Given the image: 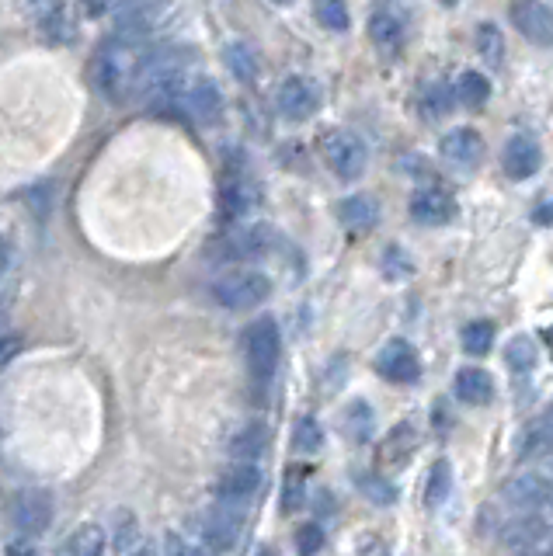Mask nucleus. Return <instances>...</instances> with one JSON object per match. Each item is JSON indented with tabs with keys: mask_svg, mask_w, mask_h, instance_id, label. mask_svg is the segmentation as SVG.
I'll use <instances>...</instances> for the list:
<instances>
[{
	"mask_svg": "<svg viewBox=\"0 0 553 556\" xmlns=\"http://www.w3.org/2000/svg\"><path fill=\"white\" fill-rule=\"evenodd\" d=\"M414 445H418V435H414L411 424H400V428L394 431V435L383 442L380 449V463L383 466H394V470H400V466L407 463V459L414 456Z\"/></svg>",
	"mask_w": 553,
	"mask_h": 556,
	"instance_id": "nucleus-21",
	"label": "nucleus"
},
{
	"mask_svg": "<svg viewBox=\"0 0 553 556\" xmlns=\"http://www.w3.org/2000/svg\"><path fill=\"white\" fill-rule=\"evenodd\" d=\"M320 546H324V532H320V525H303V529L296 532V550H300V556H314Z\"/></svg>",
	"mask_w": 553,
	"mask_h": 556,
	"instance_id": "nucleus-36",
	"label": "nucleus"
},
{
	"mask_svg": "<svg viewBox=\"0 0 553 556\" xmlns=\"http://www.w3.org/2000/svg\"><path fill=\"white\" fill-rule=\"evenodd\" d=\"M63 556H105V532L98 525H77L63 543Z\"/></svg>",
	"mask_w": 553,
	"mask_h": 556,
	"instance_id": "nucleus-22",
	"label": "nucleus"
},
{
	"mask_svg": "<svg viewBox=\"0 0 553 556\" xmlns=\"http://www.w3.org/2000/svg\"><path fill=\"white\" fill-rule=\"evenodd\" d=\"M275 101H279V112L286 115V119L303 122V119H310V115H317L320 87H317V80L303 77V73H293V77H286L279 84Z\"/></svg>",
	"mask_w": 553,
	"mask_h": 556,
	"instance_id": "nucleus-7",
	"label": "nucleus"
},
{
	"mask_svg": "<svg viewBox=\"0 0 553 556\" xmlns=\"http://www.w3.org/2000/svg\"><path fill=\"white\" fill-rule=\"evenodd\" d=\"M369 39L383 49V53H397L404 46V21L394 11H376L369 18Z\"/></svg>",
	"mask_w": 553,
	"mask_h": 556,
	"instance_id": "nucleus-19",
	"label": "nucleus"
},
{
	"mask_svg": "<svg viewBox=\"0 0 553 556\" xmlns=\"http://www.w3.org/2000/svg\"><path fill=\"white\" fill-rule=\"evenodd\" d=\"M240 532H244V508H230V504L216 501L199 518V539L206 553H230L237 546Z\"/></svg>",
	"mask_w": 553,
	"mask_h": 556,
	"instance_id": "nucleus-3",
	"label": "nucleus"
},
{
	"mask_svg": "<svg viewBox=\"0 0 553 556\" xmlns=\"http://www.w3.org/2000/svg\"><path fill=\"white\" fill-rule=\"evenodd\" d=\"M460 341H463V351H467V355H487L491 345H494V324H487V320H474V324L463 327Z\"/></svg>",
	"mask_w": 553,
	"mask_h": 556,
	"instance_id": "nucleus-30",
	"label": "nucleus"
},
{
	"mask_svg": "<svg viewBox=\"0 0 553 556\" xmlns=\"http://www.w3.org/2000/svg\"><path fill=\"white\" fill-rule=\"evenodd\" d=\"M456 98H460L467 108H480V105H487V98H491V84H487L484 73L467 70V73H460V80H456Z\"/></svg>",
	"mask_w": 553,
	"mask_h": 556,
	"instance_id": "nucleus-25",
	"label": "nucleus"
},
{
	"mask_svg": "<svg viewBox=\"0 0 553 556\" xmlns=\"http://www.w3.org/2000/svg\"><path fill=\"white\" fill-rule=\"evenodd\" d=\"M550 452V417H540V421L529 428L526 442H522V459H536Z\"/></svg>",
	"mask_w": 553,
	"mask_h": 556,
	"instance_id": "nucleus-33",
	"label": "nucleus"
},
{
	"mask_svg": "<svg viewBox=\"0 0 553 556\" xmlns=\"http://www.w3.org/2000/svg\"><path fill=\"white\" fill-rule=\"evenodd\" d=\"M449 490H453V466L446 463V459H439V463L428 470V487H425V508L435 511L442 501L449 497Z\"/></svg>",
	"mask_w": 553,
	"mask_h": 556,
	"instance_id": "nucleus-24",
	"label": "nucleus"
},
{
	"mask_svg": "<svg viewBox=\"0 0 553 556\" xmlns=\"http://www.w3.org/2000/svg\"><path fill=\"white\" fill-rule=\"evenodd\" d=\"M547 532H550V525H547V518H543V511H533V515H522L505 525V543L512 546V550L533 553L536 546L547 543Z\"/></svg>",
	"mask_w": 553,
	"mask_h": 556,
	"instance_id": "nucleus-16",
	"label": "nucleus"
},
{
	"mask_svg": "<svg viewBox=\"0 0 553 556\" xmlns=\"http://www.w3.org/2000/svg\"><path fill=\"white\" fill-rule=\"evenodd\" d=\"M268 296H272V278L265 272L237 268V272H223L213 282V299L227 310H251V306L265 303Z\"/></svg>",
	"mask_w": 553,
	"mask_h": 556,
	"instance_id": "nucleus-2",
	"label": "nucleus"
},
{
	"mask_svg": "<svg viewBox=\"0 0 553 556\" xmlns=\"http://www.w3.org/2000/svg\"><path fill=\"white\" fill-rule=\"evenodd\" d=\"M536 358H540V348H536V341L529 334H515L505 345V362L512 372H533Z\"/></svg>",
	"mask_w": 553,
	"mask_h": 556,
	"instance_id": "nucleus-23",
	"label": "nucleus"
},
{
	"mask_svg": "<svg viewBox=\"0 0 553 556\" xmlns=\"http://www.w3.org/2000/svg\"><path fill=\"white\" fill-rule=\"evenodd\" d=\"M258 556H265V553H258Z\"/></svg>",
	"mask_w": 553,
	"mask_h": 556,
	"instance_id": "nucleus-44",
	"label": "nucleus"
},
{
	"mask_svg": "<svg viewBox=\"0 0 553 556\" xmlns=\"http://www.w3.org/2000/svg\"><path fill=\"white\" fill-rule=\"evenodd\" d=\"M275 4H282V7H289V4H296V0H275Z\"/></svg>",
	"mask_w": 553,
	"mask_h": 556,
	"instance_id": "nucleus-43",
	"label": "nucleus"
},
{
	"mask_svg": "<svg viewBox=\"0 0 553 556\" xmlns=\"http://www.w3.org/2000/svg\"><path fill=\"white\" fill-rule=\"evenodd\" d=\"M439 4H442V7H456L460 0H439Z\"/></svg>",
	"mask_w": 553,
	"mask_h": 556,
	"instance_id": "nucleus-42",
	"label": "nucleus"
},
{
	"mask_svg": "<svg viewBox=\"0 0 553 556\" xmlns=\"http://www.w3.org/2000/svg\"><path fill=\"white\" fill-rule=\"evenodd\" d=\"M7 258H11V244L0 237V275H4V268H7Z\"/></svg>",
	"mask_w": 553,
	"mask_h": 556,
	"instance_id": "nucleus-41",
	"label": "nucleus"
},
{
	"mask_svg": "<svg viewBox=\"0 0 553 556\" xmlns=\"http://www.w3.org/2000/svg\"><path fill=\"white\" fill-rule=\"evenodd\" d=\"M247 365H251L254 379L258 383H268L279 369V355H282V338H279V327H275L272 317H261L247 327Z\"/></svg>",
	"mask_w": 553,
	"mask_h": 556,
	"instance_id": "nucleus-5",
	"label": "nucleus"
},
{
	"mask_svg": "<svg viewBox=\"0 0 553 556\" xmlns=\"http://www.w3.org/2000/svg\"><path fill=\"white\" fill-rule=\"evenodd\" d=\"M164 556H209V553L199 550V546H192V543H185L178 532H171V536L164 539Z\"/></svg>",
	"mask_w": 553,
	"mask_h": 556,
	"instance_id": "nucleus-37",
	"label": "nucleus"
},
{
	"mask_svg": "<svg viewBox=\"0 0 553 556\" xmlns=\"http://www.w3.org/2000/svg\"><path fill=\"white\" fill-rule=\"evenodd\" d=\"M345 431H348V438H352V442H369V435H373V407H369L366 400H355V404H348Z\"/></svg>",
	"mask_w": 553,
	"mask_h": 556,
	"instance_id": "nucleus-28",
	"label": "nucleus"
},
{
	"mask_svg": "<svg viewBox=\"0 0 553 556\" xmlns=\"http://www.w3.org/2000/svg\"><path fill=\"white\" fill-rule=\"evenodd\" d=\"M53 522V497L46 490H21L14 501V525L21 536H42Z\"/></svg>",
	"mask_w": 553,
	"mask_h": 556,
	"instance_id": "nucleus-10",
	"label": "nucleus"
},
{
	"mask_svg": "<svg viewBox=\"0 0 553 556\" xmlns=\"http://www.w3.org/2000/svg\"><path fill=\"white\" fill-rule=\"evenodd\" d=\"M293 449L296 452H320L324 449V428L314 417H300L293 428Z\"/></svg>",
	"mask_w": 553,
	"mask_h": 556,
	"instance_id": "nucleus-31",
	"label": "nucleus"
},
{
	"mask_svg": "<svg viewBox=\"0 0 553 556\" xmlns=\"http://www.w3.org/2000/svg\"><path fill=\"white\" fill-rule=\"evenodd\" d=\"M122 556H157V546L150 543V539H143V536H136L133 543L122 550Z\"/></svg>",
	"mask_w": 553,
	"mask_h": 556,
	"instance_id": "nucleus-38",
	"label": "nucleus"
},
{
	"mask_svg": "<svg viewBox=\"0 0 553 556\" xmlns=\"http://www.w3.org/2000/svg\"><path fill=\"white\" fill-rule=\"evenodd\" d=\"M140 63L143 56L133 53L129 46H105L94 53L91 60V84L105 101L119 105L133 94L136 80H140Z\"/></svg>",
	"mask_w": 553,
	"mask_h": 556,
	"instance_id": "nucleus-1",
	"label": "nucleus"
},
{
	"mask_svg": "<svg viewBox=\"0 0 553 556\" xmlns=\"http://www.w3.org/2000/svg\"><path fill=\"white\" fill-rule=\"evenodd\" d=\"M136 536H143L140 525H136V518L129 515V511H119V515H115V550L122 553Z\"/></svg>",
	"mask_w": 553,
	"mask_h": 556,
	"instance_id": "nucleus-35",
	"label": "nucleus"
},
{
	"mask_svg": "<svg viewBox=\"0 0 553 556\" xmlns=\"http://www.w3.org/2000/svg\"><path fill=\"white\" fill-rule=\"evenodd\" d=\"M460 216V206L449 192L442 188H418L411 195V219L421 226H446Z\"/></svg>",
	"mask_w": 553,
	"mask_h": 556,
	"instance_id": "nucleus-11",
	"label": "nucleus"
},
{
	"mask_svg": "<svg viewBox=\"0 0 553 556\" xmlns=\"http://www.w3.org/2000/svg\"><path fill=\"white\" fill-rule=\"evenodd\" d=\"M501 167H505L508 178L515 181H526L540 171V146H536L533 136L526 133H515L505 143V153H501Z\"/></svg>",
	"mask_w": 553,
	"mask_h": 556,
	"instance_id": "nucleus-14",
	"label": "nucleus"
},
{
	"mask_svg": "<svg viewBox=\"0 0 553 556\" xmlns=\"http://www.w3.org/2000/svg\"><path fill=\"white\" fill-rule=\"evenodd\" d=\"M314 14L327 32H348V25H352V11L345 0H314Z\"/></svg>",
	"mask_w": 553,
	"mask_h": 556,
	"instance_id": "nucleus-26",
	"label": "nucleus"
},
{
	"mask_svg": "<svg viewBox=\"0 0 553 556\" xmlns=\"http://www.w3.org/2000/svg\"><path fill=\"white\" fill-rule=\"evenodd\" d=\"M376 202L366 199V195H352V199L341 202V219H345L348 226H355V230H369V226L376 223Z\"/></svg>",
	"mask_w": 553,
	"mask_h": 556,
	"instance_id": "nucleus-27",
	"label": "nucleus"
},
{
	"mask_svg": "<svg viewBox=\"0 0 553 556\" xmlns=\"http://www.w3.org/2000/svg\"><path fill=\"white\" fill-rule=\"evenodd\" d=\"M456 397L463 400V404L470 407H484L494 400V379L487 369H477V365H470V369H460L456 372Z\"/></svg>",
	"mask_w": 553,
	"mask_h": 556,
	"instance_id": "nucleus-17",
	"label": "nucleus"
},
{
	"mask_svg": "<svg viewBox=\"0 0 553 556\" xmlns=\"http://www.w3.org/2000/svg\"><path fill=\"white\" fill-rule=\"evenodd\" d=\"M320 157L327 160V167H331L341 181H355L366 171L369 153L359 136L345 133V129H327V133L320 136Z\"/></svg>",
	"mask_w": 553,
	"mask_h": 556,
	"instance_id": "nucleus-4",
	"label": "nucleus"
},
{
	"mask_svg": "<svg viewBox=\"0 0 553 556\" xmlns=\"http://www.w3.org/2000/svg\"><path fill=\"white\" fill-rule=\"evenodd\" d=\"M18 348H21V341L14 338V334H0V365L11 362V358L18 355Z\"/></svg>",
	"mask_w": 553,
	"mask_h": 556,
	"instance_id": "nucleus-39",
	"label": "nucleus"
},
{
	"mask_svg": "<svg viewBox=\"0 0 553 556\" xmlns=\"http://www.w3.org/2000/svg\"><path fill=\"white\" fill-rule=\"evenodd\" d=\"M512 21L533 46L547 49L553 42V18H550V7L543 4V0H515Z\"/></svg>",
	"mask_w": 553,
	"mask_h": 556,
	"instance_id": "nucleus-12",
	"label": "nucleus"
},
{
	"mask_svg": "<svg viewBox=\"0 0 553 556\" xmlns=\"http://www.w3.org/2000/svg\"><path fill=\"white\" fill-rule=\"evenodd\" d=\"M359 487H362V494L373 497V504H380V508H387V504L397 501V487L387 484L383 477H376V473H366V477H359Z\"/></svg>",
	"mask_w": 553,
	"mask_h": 556,
	"instance_id": "nucleus-34",
	"label": "nucleus"
},
{
	"mask_svg": "<svg viewBox=\"0 0 553 556\" xmlns=\"http://www.w3.org/2000/svg\"><path fill=\"white\" fill-rule=\"evenodd\" d=\"M477 49L491 67H498L505 60V35L498 32V25H480L477 28Z\"/></svg>",
	"mask_w": 553,
	"mask_h": 556,
	"instance_id": "nucleus-32",
	"label": "nucleus"
},
{
	"mask_svg": "<svg viewBox=\"0 0 553 556\" xmlns=\"http://www.w3.org/2000/svg\"><path fill=\"white\" fill-rule=\"evenodd\" d=\"M501 497L508 501V508L519 515H533V511H547L550 504V480L543 473H519L501 487Z\"/></svg>",
	"mask_w": 553,
	"mask_h": 556,
	"instance_id": "nucleus-8",
	"label": "nucleus"
},
{
	"mask_svg": "<svg viewBox=\"0 0 553 556\" xmlns=\"http://www.w3.org/2000/svg\"><path fill=\"white\" fill-rule=\"evenodd\" d=\"M376 369H380V376L390 379V383H414V379L421 376L418 351L407 345V341L394 338L387 348L380 351V358H376Z\"/></svg>",
	"mask_w": 553,
	"mask_h": 556,
	"instance_id": "nucleus-13",
	"label": "nucleus"
},
{
	"mask_svg": "<svg viewBox=\"0 0 553 556\" xmlns=\"http://www.w3.org/2000/svg\"><path fill=\"white\" fill-rule=\"evenodd\" d=\"M223 63H227V70L234 73L240 84H251V80H258V73H261L258 53H254L247 42H230V46L223 49Z\"/></svg>",
	"mask_w": 553,
	"mask_h": 556,
	"instance_id": "nucleus-20",
	"label": "nucleus"
},
{
	"mask_svg": "<svg viewBox=\"0 0 553 556\" xmlns=\"http://www.w3.org/2000/svg\"><path fill=\"white\" fill-rule=\"evenodd\" d=\"M174 108H185L199 122H216L223 112V94L206 73H185L178 94H174Z\"/></svg>",
	"mask_w": 553,
	"mask_h": 556,
	"instance_id": "nucleus-6",
	"label": "nucleus"
},
{
	"mask_svg": "<svg viewBox=\"0 0 553 556\" xmlns=\"http://www.w3.org/2000/svg\"><path fill=\"white\" fill-rule=\"evenodd\" d=\"M439 150L446 160H453L456 167H474L484 157V139H480L477 129L460 126V129H449L446 136L439 139Z\"/></svg>",
	"mask_w": 553,
	"mask_h": 556,
	"instance_id": "nucleus-15",
	"label": "nucleus"
},
{
	"mask_svg": "<svg viewBox=\"0 0 553 556\" xmlns=\"http://www.w3.org/2000/svg\"><path fill=\"white\" fill-rule=\"evenodd\" d=\"M261 466L258 463H234L216 484V501L230 504V508H244L254 501V494L261 490Z\"/></svg>",
	"mask_w": 553,
	"mask_h": 556,
	"instance_id": "nucleus-9",
	"label": "nucleus"
},
{
	"mask_svg": "<svg viewBox=\"0 0 553 556\" xmlns=\"http://www.w3.org/2000/svg\"><path fill=\"white\" fill-rule=\"evenodd\" d=\"M268 449V428L261 421H251L230 438V456L234 463H258Z\"/></svg>",
	"mask_w": 553,
	"mask_h": 556,
	"instance_id": "nucleus-18",
	"label": "nucleus"
},
{
	"mask_svg": "<svg viewBox=\"0 0 553 556\" xmlns=\"http://www.w3.org/2000/svg\"><path fill=\"white\" fill-rule=\"evenodd\" d=\"M261 254V233L258 230H244V233H230L227 240L220 244V258H254Z\"/></svg>",
	"mask_w": 553,
	"mask_h": 556,
	"instance_id": "nucleus-29",
	"label": "nucleus"
},
{
	"mask_svg": "<svg viewBox=\"0 0 553 556\" xmlns=\"http://www.w3.org/2000/svg\"><path fill=\"white\" fill-rule=\"evenodd\" d=\"M4 556H35V550H32L28 543H11V546H7Z\"/></svg>",
	"mask_w": 553,
	"mask_h": 556,
	"instance_id": "nucleus-40",
	"label": "nucleus"
}]
</instances>
